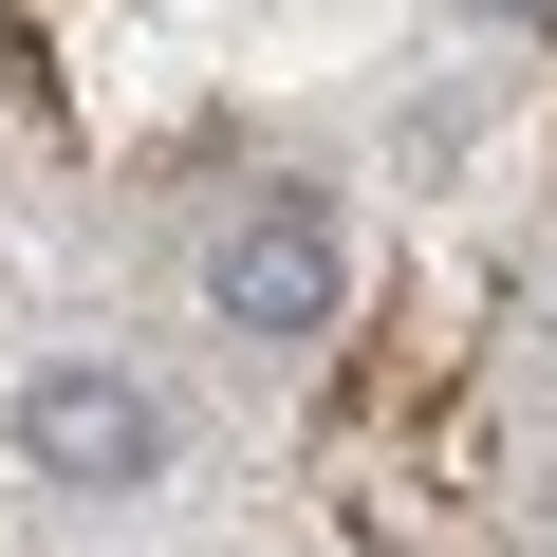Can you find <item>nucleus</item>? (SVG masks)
Returning a JSON list of instances; mask_svg holds the SVG:
<instances>
[{"instance_id":"1","label":"nucleus","mask_w":557,"mask_h":557,"mask_svg":"<svg viewBox=\"0 0 557 557\" xmlns=\"http://www.w3.org/2000/svg\"><path fill=\"white\" fill-rule=\"evenodd\" d=\"M0 446H20V483H57V502H149L168 483V391L112 372V354H38L20 391H0Z\"/></svg>"},{"instance_id":"3","label":"nucleus","mask_w":557,"mask_h":557,"mask_svg":"<svg viewBox=\"0 0 557 557\" xmlns=\"http://www.w3.org/2000/svg\"><path fill=\"white\" fill-rule=\"evenodd\" d=\"M539 539H557V483H539Z\"/></svg>"},{"instance_id":"2","label":"nucleus","mask_w":557,"mask_h":557,"mask_svg":"<svg viewBox=\"0 0 557 557\" xmlns=\"http://www.w3.org/2000/svg\"><path fill=\"white\" fill-rule=\"evenodd\" d=\"M335 298H354V242H335V205H317V186H260V205L205 242V317H223L242 354H317V335H335Z\"/></svg>"}]
</instances>
